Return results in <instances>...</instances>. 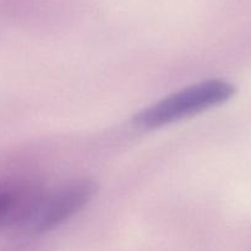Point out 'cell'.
Returning a JSON list of instances; mask_svg holds the SVG:
<instances>
[{
  "mask_svg": "<svg viewBox=\"0 0 251 251\" xmlns=\"http://www.w3.org/2000/svg\"><path fill=\"white\" fill-rule=\"evenodd\" d=\"M235 86L225 80H206L188 86L153 103L135 115L142 129H158L226 103L234 96Z\"/></svg>",
  "mask_w": 251,
  "mask_h": 251,
  "instance_id": "6da1fadb",
  "label": "cell"
},
{
  "mask_svg": "<svg viewBox=\"0 0 251 251\" xmlns=\"http://www.w3.org/2000/svg\"><path fill=\"white\" fill-rule=\"evenodd\" d=\"M95 193L96 184L88 179L61 185L49 195H42L25 227L32 233L49 232L82 210Z\"/></svg>",
  "mask_w": 251,
  "mask_h": 251,
  "instance_id": "7a4b0ae2",
  "label": "cell"
},
{
  "mask_svg": "<svg viewBox=\"0 0 251 251\" xmlns=\"http://www.w3.org/2000/svg\"><path fill=\"white\" fill-rule=\"evenodd\" d=\"M42 195L34 189L0 190V225L26 226Z\"/></svg>",
  "mask_w": 251,
  "mask_h": 251,
  "instance_id": "3957f363",
  "label": "cell"
}]
</instances>
